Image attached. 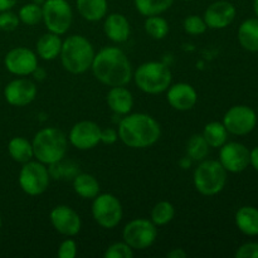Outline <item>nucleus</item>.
Masks as SVG:
<instances>
[{"mask_svg": "<svg viewBox=\"0 0 258 258\" xmlns=\"http://www.w3.org/2000/svg\"><path fill=\"white\" fill-rule=\"evenodd\" d=\"M257 112L246 105H237L229 108L223 117V125L229 134L244 136L252 133L257 125Z\"/></svg>", "mask_w": 258, "mask_h": 258, "instance_id": "nucleus-11", "label": "nucleus"}, {"mask_svg": "<svg viewBox=\"0 0 258 258\" xmlns=\"http://www.w3.org/2000/svg\"><path fill=\"white\" fill-rule=\"evenodd\" d=\"M32 145L38 161L44 165H54L67 153V136L57 127H45L35 134Z\"/></svg>", "mask_w": 258, "mask_h": 258, "instance_id": "nucleus-3", "label": "nucleus"}, {"mask_svg": "<svg viewBox=\"0 0 258 258\" xmlns=\"http://www.w3.org/2000/svg\"><path fill=\"white\" fill-rule=\"evenodd\" d=\"M77 254V244L73 239H64L60 243L58 249V257L59 258H75Z\"/></svg>", "mask_w": 258, "mask_h": 258, "instance_id": "nucleus-36", "label": "nucleus"}, {"mask_svg": "<svg viewBox=\"0 0 258 258\" xmlns=\"http://www.w3.org/2000/svg\"><path fill=\"white\" fill-rule=\"evenodd\" d=\"M43 22L50 33L62 35L72 24L73 13L67 0H45L42 7Z\"/></svg>", "mask_w": 258, "mask_h": 258, "instance_id": "nucleus-7", "label": "nucleus"}, {"mask_svg": "<svg viewBox=\"0 0 258 258\" xmlns=\"http://www.w3.org/2000/svg\"><path fill=\"white\" fill-rule=\"evenodd\" d=\"M134 80L143 92L158 95L170 87L171 72L165 63L146 62L135 71Z\"/></svg>", "mask_w": 258, "mask_h": 258, "instance_id": "nucleus-5", "label": "nucleus"}, {"mask_svg": "<svg viewBox=\"0 0 258 258\" xmlns=\"http://www.w3.org/2000/svg\"><path fill=\"white\" fill-rule=\"evenodd\" d=\"M169 105L178 111H188L196 106L198 95L194 87L189 83H176L170 86L166 93Z\"/></svg>", "mask_w": 258, "mask_h": 258, "instance_id": "nucleus-18", "label": "nucleus"}, {"mask_svg": "<svg viewBox=\"0 0 258 258\" xmlns=\"http://www.w3.org/2000/svg\"><path fill=\"white\" fill-rule=\"evenodd\" d=\"M0 228H2V217H0Z\"/></svg>", "mask_w": 258, "mask_h": 258, "instance_id": "nucleus-44", "label": "nucleus"}, {"mask_svg": "<svg viewBox=\"0 0 258 258\" xmlns=\"http://www.w3.org/2000/svg\"><path fill=\"white\" fill-rule=\"evenodd\" d=\"M186 154L191 160L202 161L208 156L209 145L203 138V135H193L188 141L186 145Z\"/></svg>", "mask_w": 258, "mask_h": 258, "instance_id": "nucleus-29", "label": "nucleus"}, {"mask_svg": "<svg viewBox=\"0 0 258 258\" xmlns=\"http://www.w3.org/2000/svg\"><path fill=\"white\" fill-rule=\"evenodd\" d=\"M158 237L156 226L149 219L138 218L128 222L122 232L123 242L128 244L133 249L143 251L154 244Z\"/></svg>", "mask_w": 258, "mask_h": 258, "instance_id": "nucleus-9", "label": "nucleus"}, {"mask_svg": "<svg viewBox=\"0 0 258 258\" xmlns=\"http://www.w3.org/2000/svg\"><path fill=\"white\" fill-rule=\"evenodd\" d=\"M108 107L117 115H127L134 106L133 93L125 86L111 87L107 93Z\"/></svg>", "mask_w": 258, "mask_h": 258, "instance_id": "nucleus-20", "label": "nucleus"}, {"mask_svg": "<svg viewBox=\"0 0 258 258\" xmlns=\"http://www.w3.org/2000/svg\"><path fill=\"white\" fill-rule=\"evenodd\" d=\"M168 257H170V258H185L186 257V252L184 251L183 248H175V249H173V251L169 252Z\"/></svg>", "mask_w": 258, "mask_h": 258, "instance_id": "nucleus-41", "label": "nucleus"}, {"mask_svg": "<svg viewBox=\"0 0 258 258\" xmlns=\"http://www.w3.org/2000/svg\"><path fill=\"white\" fill-rule=\"evenodd\" d=\"M37 96V87L27 78H18L8 83L4 88V97L9 105L23 107L29 105Z\"/></svg>", "mask_w": 258, "mask_h": 258, "instance_id": "nucleus-17", "label": "nucleus"}, {"mask_svg": "<svg viewBox=\"0 0 258 258\" xmlns=\"http://www.w3.org/2000/svg\"><path fill=\"white\" fill-rule=\"evenodd\" d=\"M134 249L126 242H116L105 251L106 258H131Z\"/></svg>", "mask_w": 258, "mask_h": 258, "instance_id": "nucleus-34", "label": "nucleus"}, {"mask_svg": "<svg viewBox=\"0 0 258 258\" xmlns=\"http://www.w3.org/2000/svg\"><path fill=\"white\" fill-rule=\"evenodd\" d=\"M92 72L101 83L110 87L126 86L133 78V68L127 55L117 47H105L95 54Z\"/></svg>", "mask_w": 258, "mask_h": 258, "instance_id": "nucleus-1", "label": "nucleus"}, {"mask_svg": "<svg viewBox=\"0 0 258 258\" xmlns=\"http://www.w3.org/2000/svg\"><path fill=\"white\" fill-rule=\"evenodd\" d=\"M174 216H175V209L173 204L165 201L159 202L151 211V222L155 226H165L173 221Z\"/></svg>", "mask_w": 258, "mask_h": 258, "instance_id": "nucleus-30", "label": "nucleus"}, {"mask_svg": "<svg viewBox=\"0 0 258 258\" xmlns=\"http://www.w3.org/2000/svg\"><path fill=\"white\" fill-rule=\"evenodd\" d=\"M35 2H38V3H40V2H45V0H35Z\"/></svg>", "mask_w": 258, "mask_h": 258, "instance_id": "nucleus-43", "label": "nucleus"}, {"mask_svg": "<svg viewBox=\"0 0 258 258\" xmlns=\"http://www.w3.org/2000/svg\"><path fill=\"white\" fill-rule=\"evenodd\" d=\"M207 28L208 27H207L206 22L199 15H189L184 20V30L190 35L203 34L207 30Z\"/></svg>", "mask_w": 258, "mask_h": 258, "instance_id": "nucleus-33", "label": "nucleus"}, {"mask_svg": "<svg viewBox=\"0 0 258 258\" xmlns=\"http://www.w3.org/2000/svg\"><path fill=\"white\" fill-rule=\"evenodd\" d=\"M237 10L232 3L227 0L214 2L207 8L204 13V22L212 29H224L233 23Z\"/></svg>", "mask_w": 258, "mask_h": 258, "instance_id": "nucleus-16", "label": "nucleus"}, {"mask_svg": "<svg viewBox=\"0 0 258 258\" xmlns=\"http://www.w3.org/2000/svg\"><path fill=\"white\" fill-rule=\"evenodd\" d=\"M218 161L227 173H242L249 165V150L241 143H226L221 146Z\"/></svg>", "mask_w": 258, "mask_h": 258, "instance_id": "nucleus-12", "label": "nucleus"}, {"mask_svg": "<svg viewBox=\"0 0 258 258\" xmlns=\"http://www.w3.org/2000/svg\"><path fill=\"white\" fill-rule=\"evenodd\" d=\"M17 3L18 0H0V12H7V10H10L13 7H15Z\"/></svg>", "mask_w": 258, "mask_h": 258, "instance_id": "nucleus-40", "label": "nucleus"}, {"mask_svg": "<svg viewBox=\"0 0 258 258\" xmlns=\"http://www.w3.org/2000/svg\"><path fill=\"white\" fill-rule=\"evenodd\" d=\"M138 12L144 17L160 15L173 5L174 0H134Z\"/></svg>", "mask_w": 258, "mask_h": 258, "instance_id": "nucleus-28", "label": "nucleus"}, {"mask_svg": "<svg viewBox=\"0 0 258 258\" xmlns=\"http://www.w3.org/2000/svg\"><path fill=\"white\" fill-rule=\"evenodd\" d=\"M19 185L28 196H39L48 189L49 173L40 161H28L23 164L19 173Z\"/></svg>", "mask_w": 258, "mask_h": 258, "instance_id": "nucleus-10", "label": "nucleus"}, {"mask_svg": "<svg viewBox=\"0 0 258 258\" xmlns=\"http://www.w3.org/2000/svg\"><path fill=\"white\" fill-rule=\"evenodd\" d=\"M236 226L243 234L249 237L258 236V209L251 206H244L237 211Z\"/></svg>", "mask_w": 258, "mask_h": 258, "instance_id": "nucleus-21", "label": "nucleus"}, {"mask_svg": "<svg viewBox=\"0 0 258 258\" xmlns=\"http://www.w3.org/2000/svg\"><path fill=\"white\" fill-rule=\"evenodd\" d=\"M73 189L76 193L85 199H93L100 194V184L91 174H80L73 180Z\"/></svg>", "mask_w": 258, "mask_h": 258, "instance_id": "nucleus-25", "label": "nucleus"}, {"mask_svg": "<svg viewBox=\"0 0 258 258\" xmlns=\"http://www.w3.org/2000/svg\"><path fill=\"white\" fill-rule=\"evenodd\" d=\"M118 139V133L115 128H105L102 130L101 128V141L106 145H111V144H115Z\"/></svg>", "mask_w": 258, "mask_h": 258, "instance_id": "nucleus-38", "label": "nucleus"}, {"mask_svg": "<svg viewBox=\"0 0 258 258\" xmlns=\"http://www.w3.org/2000/svg\"><path fill=\"white\" fill-rule=\"evenodd\" d=\"M238 42L248 52H258V18L244 20L239 25Z\"/></svg>", "mask_w": 258, "mask_h": 258, "instance_id": "nucleus-22", "label": "nucleus"}, {"mask_svg": "<svg viewBox=\"0 0 258 258\" xmlns=\"http://www.w3.org/2000/svg\"><path fill=\"white\" fill-rule=\"evenodd\" d=\"M106 35L108 39L115 43H123L130 37V23L126 19L125 15L118 14V13H112L107 15L103 24Z\"/></svg>", "mask_w": 258, "mask_h": 258, "instance_id": "nucleus-19", "label": "nucleus"}, {"mask_svg": "<svg viewBox=\"0 0 258 258\" xmlns=\"http://www.w3.org/2000/svg\"><path fill=\"white\" fill-rule=\"evenodd\" d=\"M194 186L207 197L221 193L227 183V170L218 160H202L194 170Z\"/></svg>", "mask_w": 258, "mask_h": 258, "instance_id": "nucleus-6", "label": "nucleus"}, {"mask_svg": "<svg viewBox=\"0 0 258 258\" xmlns=\"http://www.w3.org/2000/svg\"><path fill=\"white\" fill-rule=\"evenodd\" d=\"M237 258H258V243L248 242L239 247L236 251Z\"/></svg>", "mask_w": 258, "mask_h": 258, "instance_id": "nucleus-37", "label": "nucleus"}, {"mask_svg": "<svg viewBox=\"0 0 258 258\" xmlns=\"http://www.w3.org/2000/svg\"><path fill=\"white\" fill-rule=\"evenodd\" d=\"M20 20L17 14H14L10 10L7 12H0V29L5 32H12L15 30L19 25Z\"/></svg>", "mask_w": 258, "mask_h": 258, "instance_id": "nucleus-35", "label": "nucleus"}, {"mask_svg": "<svg viewBox=\"0 0 258 258\" xmlns=\"http://www.w3.org/2000/svg\"><path fill=\"white\" fill-rule=\"evenodd\" d=\"M8 151H9V155L12 156L13 160H15L17 163L25 164L28 161H30L34 156L33 153V145L32 143L27 140L24 138H13L9 141V145H8Z\"/></svg>", "mask_w": 258, "mask_h": 258, "instance_id": "nucleus-26", "label": "nucleus"}, {"mask_svg": "<svg viewBox=\"0 0 258 258\" xmlns=\"http://www.w3.org/2000/svg\"><path fill=\"white\" fill-rule=\"evenodd\" d=\"M184 2H193V0H184Z\"/></svg>", "mask_w": 258, "mask_h": 258, "instance_id": "nucleus-45", "label": "nucleus"}, {"mask_svg": "<svg viewBox=\"0 0 258 258\" xmlns=\"http://www.w3.org/2000/svg\"><path fill=\"white\" fill-rule=\"evenodd\" d=\"M92 216L98 226L106 229H112L122 219V206L112 194H98L93 198Z\"/></svg>", "mask_w": 258, "mask_h": 258, "instance_id": "nucleus-8", "label": "nucleus"}, {"mask_svg": "<svg viewBox=\"0 0 258 258\" xmlns=\"http://www.w3.org/2000/svg\"><path fill=\"white\" fill-rule=\"evenodd\" d=\"M5 67L15 76H29L38 68V57L33 50L18 47L9 50L5 55Z\"/></svg>", "mask_w": 258, "mask_h": 258, "instance_id": "nucleus-13", "label": "nucleus"}, {"mask_svg": "<svg viewBox=\"0 0 258 258\" xmlns=\"http://www.w3.org/2000/svg\"><path fill=\"white\" fill-rule=\"evenodd\" d=\"M228 131H227L226 126L223 122H218V121H213V122L207 123L206 127L203 130V138L208 143L209 148L219 149L227 143L228 139Z\"/></svg>", "mask_w": 258, "mask_h": 258, "instance_id": "nucleus-27", "label": "nucleus"}, {"mask_svg": "<svg viewBox=\"0 0 258 258\" xmlns=\"http://www.w3.org/2000/svg\"><path fill=\"white\" fill-rule=\"evenodd\" d=\"M95 54L92 44L87 38L71 35L62 43L59 55L66 71L72 75H81L90 70Z\"/></svg>", "mask_w": 258, "mask_h": 258, "instance_id": "nucleus-4", "label": "nucleus"}, {"mask_svg": "<svg viewBox=\"0 0 258 258\" xmlns=\"http://www.w3.org/2000/svg\"><path fill=\"white\" fill-rule=\"evenodd\" d=\"M249 165L253 166L254 170L258 171V146L249 151Z\"/></svg>", "mask_w": 258, "mask_h": 258, "instance_id": "nucleus-39", "label": "nucleus"}, {"mask_svg": "<svg viewBox=\"0 0 258 258\" xmlns=\"http://www.w3.org/2000/svg\"><path fill=\"white\" fill-rule=\"evenodd\" d=\"M253 12L258 18V0H253Z\"/></svg>", "mask_w": 258, "mask_h": 258, "instance_id": "nucleus-42", "label": "nucleus"}, {"mask_svg": "<svg viewBox=\"0 0 258 258\" xmlns=\"http://www.w3.org/2000/svg\"><path fill=\"white\" fill-rule=\"evenodd\" d=\"M62 40L59 35L54 33H48L42 35L37 42V53L42 59L52 60L60 54L62 49Z\"/></svg>", "mask_w": 258, "mask_h": 258, "instance_id": "nucleus-24", "label": "nucleus"}, {"mask_svg": "<svg viewBox=\"0 0 258 258\" xmlns=\"http://www.w3.org/2000/svg\"><path fill=\"white\" fill-rule=\"evenodd\" d=\"M160 135V125L148 113H127L118 125V138L133 149L149 148L159 140Z\"/></svg>", "mask_w": 258, "mask_h": 258, "instance_id": "nucleus-2", "label": "nucleus"}, {"mask_svg": "<svg viewBox=\"0 0 258 258\" xmlns=\"http://www.w3.org/2000/svg\"><path fill=\"white\" fill-rule=\"evenodd\" d=\"M70 143L78 150H90L101 143V127L93 121H80L70 131Z\"/></svg>", "mask_w": 258, "mask_h": 258, "instance_id": "nucleus-14", "label": "nucleus"}, {"mask_svg": "<svg viewBox=\"0 0 258 258\" xmlns=\"http://www.w3.org/2000/svg\"><path fill=\"white\" fill-rule=\"evenodd\" d=\"M257 116H258V106H257Z\"/></svg>", "mask_w": 258, "mask_h": 258, "instance_id": "nucleus-46", "label": "nucleus"}, {"mask_svg": "<svg viewBox=\"0 0 258 258\" xmlns=\"http://www.w3.org/2000/svg\"><path fill=\"white\" fill-rule=\"evenodd\" d=\"M50 223L58 233L73 237L81 231V218L76 211L68 206H58L50 212Z\"/></svg>", "mask_w": 258, "mask_h": 258, "instance_id": "nucleus-15", "label": "nucleus"}, {"mask_svg": "<svg viewBox=\"0 0 258 258\" xmlns=\"http://www.w3.org/2000/svg\"><path fill=\"white\" fill-rule=\"evenodd\" d=\"M78 13L88 22H98L107 14V0H77Z\"/></svg>", "mask_w": 258, "mask_h": 258, "instance_id": "nucleus-23", "label": "nucleus"}, {"mask_svg": "<svg viewBox=\"0 0 258 258\" xmlns=\"http://www.w3.org/2000/svg\"><path fill=\"white\" fill-rule=\"evenodd\" d=\"M145 30L154 39H164L169 33V23L159 15L148 17L145 20Z\"/></svg>", "mask_w": 258, "mask_h": 258, "instance_id": "nucleus-31", "label": "nucleus"}, {"mask_svg": "<svg viewBox=\"0 0 258 258\" xmlns=\"http://www.w3.org/2000/svg\"><path fill=\"white\" fill-rule=\"evenodd\" d=\"M19 20L24 24L30 25H37L40 20H43V12L42 7L37 3H29V4H25L20 8L19 10Z\"/></svg>", "mask_w": 258, "mask_h": 258, "instance_id": "nucleus-32", "label": "nucleus"}]
</instances>
